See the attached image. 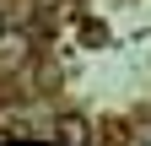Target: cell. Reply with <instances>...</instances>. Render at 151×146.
<instances>
[{
  "instance_id": "obj_3",
  "label": "cell",
  "mask_w": 151,
  "mask_h": 146,
  "mask_svg": "<svg viewBox=\"0 0 151 146\" xmlns=\"http://www.w3.org/2000/svg\"><path fill=\"white\" fill-rule=\"evenodd\" d=\"M0 27H6V16H0Z\"/></svg>"
},
{
  "instance_id": "obj_1",
  "label": "cell",
  "mask_w": 151,
  "mask_h": 146,
  "mask_svg": "<svg viewBox=\"0 0 151 146\" xmlns=\"http://www.w3.org/2000/svg\"><path fill=\"white\" fill-rule=\"evenodd\" d=\"M27 54H32L27 33H16V27H0V65H6V70H22V65H27Z\"/></svg>"
},
{
  "instance_id": "obj_2",
  "label": "cell",
  "mask_w": 151,
  "mask_h": 146,
  "mask_svg": "<svg viewBox=\"0 0 151 146\" xmlns=\"http://www.w3.org/2000/svg\"><path fill=\"white\" fill-rule=\"evenodd\" d=\"M86 130H92V124H86L81 114H60V135H65L70 146H81V141H86Z\"/></svg>"
}]
</instances>
